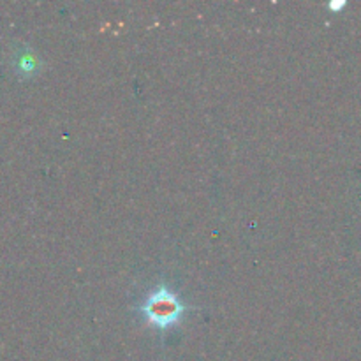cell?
I'll list each match as a JSON object with an SVG mask.
<instances>
[{"mask_svg":"<svg viewBox=\"0 0 361 361\" xmlns=\"http://www.w3.org/2000/svg\"><path fill=\"white\" fill-rule=\"evenodd\" d=\"M185 312V303L164 284L152 291L140 305V314L145 317V321L161 331L176 326L183 319Z\"/></svg>","mask_w":361,"mask_h":361,"instance_id":"1","label":"cell"},{"mask_svg":"<svg viewBox=\"0 0 361 361\" xmlns=\"http://www.w3.org/2000/svg\"><path fill=\"white\" fill-rule=\"evenodd\" d=\"M13 67L20 78H32L41 71L42 62L30 48L23 46L13 55Z\"/></svg>","mask_w":361,"mask_h":361,"instance_id":"2","label":"cell"},{"mask_svg":"<svg viewBox=\"0 0 361 361\" xmlns=\"http://www.w3.org/2000/svg\"><path fill=\"white\" fill-rule=\"evenodd\" d=\"M345 6H348V2H345V0H331V2L328 4L330 11H334V13H341Z\"/></svg>","mask_w":361,"mask_h":361,"instance_id":"3","label":"cell"}]
</instances>
